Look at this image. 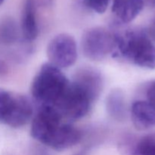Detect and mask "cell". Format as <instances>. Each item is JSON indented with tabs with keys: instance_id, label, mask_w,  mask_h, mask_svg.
I'll use <instances>...</instances> for the list:
<instances>
[{
	"instance_id": "277c9868",
	"label": "cell",
	"mask_w": 155,
	"mask_h": 155,
	"mask_svg": "<svg viewBox=\"0 0 155 155\" xmlns=\"http://www.w3.org/2000/svg\"><path fill=\"white\" fill-rule=\"evenodd\" d=\"M33 114V104L26 95L0 88V124L21 128L28 124Z\"/></svg>"
},
{
	"instance_id": "30bf717a",
	"label": "cell",
	"mask_w": 155,
	"mask_h": 155,
	"mask_svg": "<svg viewBox=\"0 0 155 155\" xmlns=\"http://www.w3.org/2000/svg\"><path fill=\"white\" fill-rule=\"evenodd\" d=\"M144 5L143 0H114L112 12L118 22L127 24L136 19Z\"/></svg>"
},
{
	"instance_id": "9a60e30c",
	"label": "cell",
	"mask_w": 155,
	"mask_h": 155,
	"mask_svg": "<svg viewBox=\"0 0 155 155\" xmlns=\"http://www.w3.org/2000/svg\"><path fill=\"white\" fill-rule=\"evenodd\" d=\"M147 101L155 105V80H153L148 86L146 89Z\"/></svg>"
},
{
	"instance_id": "e0dca14e",
	"label": "cell",
	"mask_w": 155,
	"mask_h": 155,
	"mask_svg": "<svg viewBox=\"0 0 155 155\" xmlns=\"http://www.w3.org/2000/svg\"><path fill=\"white\" fill-rule=\"evenodd\" d=\"M144 3H147L151 7H155V0H143Z\"/></svg>"
},
{
	"instance_id": "52a82bcc",
	"label": "cell",
	"mask_w": 155,
	"mask_h": 155,
	"mask_svg": "<svg viewBox=\"0 0 155 155\" xmlns=\"http://www.w3.org/2000/svg\"><path fill=\"white\" fill-rule=\"evenodd\" d=\"M51 3L52 0H25L20 28L23 39L26 42H31L37 38L39 34V10L48 8Z\"/></svg>"
},
{
	"instance_id": "ba28073f",
	"label": "cell",
	"mask_w": 155,
	"mask_h": 155,
	"mask_svg": "<svg viewBox=\"0 0 155 155\" xmlns=\"http://www.w3.org/2000/svg\"><path fill=\"white\" fill-rule=\"evenodd\" d=\"M72 81L83 89L94 102L99 98L104 88L101 74L91 67H83L77 70Z\"/></svg>"
},
{
	"instance_id": "9c48e42d",
	"label": "cell",
	"mask_w": 155,
	"mask_h": 155,
	"mask_svg": "<svg viewBox=\"0 0 155 155\" xmlns=\"http://www.w3.org/2000/svg\"><path fill=\"white\" fill-rule=\"evenodd\" d=\"M133 124L138 130H147L155 127V105L149 101L139 100L131 107Z\"/></svg>"
},
{
	"instance_id": "5bb4252c",
	"label": "cell",
	"mask_w": 155,
	"mask_h": 155,
	"mask_svg": "<svg viewBox=\"0 0 155 155\" xmlns=\"http://www.w3.org/2000/svg\"><path fill=\"white\" fill-rule=\"evenodd\" d=\"M110 0H84V3L89 8L98 14L105 12Z\"/></svg>"
},
{
	"instance_id": "7c38bea8",
	"label": "cell",
	"mask_w": 155,
	"mask_h": 155,
	"mask_svg": "<svg viewBox=\"0 0 155 155\" xmlns=\"http://www.w3.org/2000/svg\"><path fill=\"white\" fill-rule=\"evenodd\" d=\"M105 107L109 116L117 121H123L127 117V104L120 89H113L107 95Z\"/></svg>"
},
{
	"instance_id": "3957f363",
	"label": "cell",
	"mask_w": 155,
	"mask_h": 155,
	"mask_svg": "<svg viewBox=\"0 0 155 155\" xmlns=\"http://www.w3.org/2000/svg\"><path fill=\"white\" fill-rule=\"evenodd\" d=\"M70 82L61 70L47 62L40 67L32 80V97L39 107L54 108L66 92Z\"/></svg>"
},
{
	"instance_id": "d6986e66",
	"label": "cell",
	"mask_w": 155,
	"mask_h": 155,
	"mask_svg": "<svg viewBox=\"0 0 155 155\" xmlns=\"http://www.w3.org/2000/svg\"><path fill=\"white\" fill-rule=\"evenodd\" d=\"M75 155H86V151H80V152L77 153V154H76Z\"/></svg>"
},
{
	"instance_id": "ac0fdd59",
	"label": "cell",
	"mask_w": 155,
	"mask_h": 155,
	"mask_svg": "<svg viewBox=\"0 0 155 155\" xmlns=\"http://www.w3.org/2000/svg\"><path fill=\"white\" fill-rule=\"evenodd\" d=\"M4 71H5V65L4 64L2 63V61L0 60V74L4 72Z\"/></svg>"
},
{
	"instance_id": "8992f818",
	"label": "cell",
	"mask_w": 155,
	"mask_h": 155,
	"mask_svg": "<svg viewBox=\"0 0 155 155\" xmlns=\"http://www.w3.org/2000/svg\"><path fill=\"white\" fill-rule=\"evenodd\" d=\"M48 63L59 69H64L75 64L78 57L75 39L69 33L56 35L48 42L46 48Z\"/></svg>"
},
{
	"instance_id": "7a4b0ae2",
	"label": "cell",
	"mask_w": 155,
	"mask_h": 155,
	"mask_svg": "<svg viewBox=\"0 0 155 155\" xmlns=\"http://www.w3.org/2000/svg\"><path fill=\"white\" fill-rule=\"evenodd\" d=\"M114 35L113 58L143 69H155V43L148 32L128 29Z\"/></svg>"
},
{
	"instance_id": "ffe728a7",
	"label": "cell",
	"mask_w": 155,
	"mask_h": 155,
	"mask_svg": "<svg viewBox=\"0 0 155 155\" xmlns=\"http://www.w3.org/2000/svg\"><path fill=\"white\" fill-rule=\"evenodd\" d=\"M4 1H5V0H0V5H1L2 4L3 2H4Z\"/></svg>"
},
{
	"instance_id": "8fae6325",
	"label": "cell",
	"mask_w": 155,
	"mask_h": 155,
	"mask_svg": "<svg viewBox=\"0 0 155 155\" xmlns=\"http://www.w3.org/2000/svg\"><path fill=\"white\" fill-rule=\"evenodd\" d=\"M22 39L24 40L21 28H19L15 20L8 18L0 22V48L3 49L14 48Z\"/></svg>"
},
{
	"instance_id": "4fadbf2b",
	"label": "cell",
	"mask_w": 155,
	"mask_h": 155,
	"mask_svg": "<svg viewBox=\"0 0 155 155\" xmlns=\"http://www.w3.org/2000/svg\"><path fill=\"white\" fill-rule=\"evenodd\" d=\"M131 155H155V133L140 138L135 144Z\"/></svg>"
},
{
	"instance_id": "5b68a950",
	"label": "cell",
	"mask_w": 155,
	"mask_h": 155,
	"mask_svg": "<svg viewBox=\"0 0 155 155\" xmlns=\"http://www.w3.org/2000/svg\"><path fill=\"white\" fill-rule=\"evenodd\" d=\"M115 44L114 32L103 27L86 30L81 37L83 55L92 61H101L113 52Z\"/></svg>"
},
{
	"instance_id": "2e32d148",
	"label": "cell",
	"mask_w": 155,
	"mask_h": 155,
	"mask_svg": "<svg viewBox=\"0 0 155 155\" xmlns=\"http://www.w3.org/2000/svg\"><path fill=\"white\" fill-rule=\"evenodd\" d=\"M148 34H149L150 37L151 38V39L154 41L155 43V18L154 19V21H153V22L151 23V26H150Z\"/></svg>"
},
{
	"instance_id": "6da1fadb",
	"label": "cell",
	"mask_w": 155,
	"mask_h": 155,
	"mask_svg": "<svg viewBox=\"0 0 155 155\" xmlns=\"http://www.w3.org/2000/svg\"><path fill=\"white\" fill-rule=\"evenodd\" d=\"M32 137L54 151H62L80 143L83 133L59 114L48 106L39 107L30 127Z\"/></svg>"
}]
</instances>
